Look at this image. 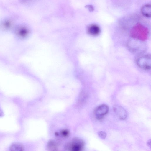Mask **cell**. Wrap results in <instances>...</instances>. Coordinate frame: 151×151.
<instances>
[{
  "mask_svg": "<svg viewBox=\"0 0 151 151\" xmlns=\"http://www.w3.org/2000/svg\"><path fill=\"white\" fill-rule=\"evenodd\" d=\"M109 111L108 106L105 104L101 105L95 109L94 114L96 118L98 120L102 119Z\"/></svg>",
  "mask_w": 151,
  "mask_h": 151,
  "instance_id": "5b68a950",
  "label": "cell"
},
{
  "mask_svg": "<svg viewBox=\"0 0 151 151\" xmlns=\"http://www.w3.org/2000/svg\"><path fill=\"white\" fill-rule=\"evenodd\" d=\"M113 110L116 115L120 119L125 120L127 117V113L125 109L122 106L115 105L113 107Z\"/></svg>",
  "mask_w": 151,
  "mask_h": 151,
  "instance_id": "8992f818",
  "label": "cell"
},
{
  "mask_svg": "<svg viewBox=\"0 0 151 151\" xmlns=\"http://www.w3.org/2000/svg\"><path fill=\"white\" fill-rule=\"evenodd\" d=\"M127 47L129 50L136 53L143 52L146 49V45L143 40L132 37L127 42Z\"/></svg>",
  "mask_w": 151,
  "mask_h": 151,
  "instance_id": "6da1fadb",
  "label": "cell"
},
{
  "mask_svg": "<svg viewBox=\"0 0 151 151\" xmlns=\"http://www.w3.org/2000/svg\"><path fill=\"white\" fill-rule=\"evenodd\" d=\"M22 0L23 1H29V0Z\"/></svg>",
  "mask_w": 151,
  "mask_h": 151,
  "instance_id": "ac0fdd59",
  "label": "cell"
},
{
  "mask_svg": "<svg viewBox=\"0 0 151 151\" xmlns=\"http://www.w3.org/2000/svg\"><path fill=\"white\" fill-rule=\"evenodd\" d=\"M98 135L101 139H104L106 137V133L103 131H100L98 133Z\"/></svg>",
  "mask_w": 151,
  "mask_h": 151,
  "instance_id": "5bb4252c",
  "label": "cell"
},
{
  "mask_svg": "<svg viewBox=\"0 0 151 151\" xmlns=\"http://www.w3.org/2000/svg\"><path fill=\"white\" fill-rule=\"evenodd\" d=\"M47 148L49 150H56L58 149L57 143L53 140H50L47 143Z\"/></svg>",
  "mask_w": 151,
  "mask_h": 151,
  "instance_id": "8fae6325",
  "label": "cell"
},
{
  "mask_svg": "<svg viewBox=\"0 0 151 151\" xmlns=\"http://www.w3.org/2000/svg\"><path fill=\"white\" fill-rule=\"evenodd\" d=\"M151 6L150 4H147L142 6L141 12L144 16L147 17H151Z\"/></svg>",
  "mask_w": 151,
  "mask_h": 151,
  "instance_id": "9c48e42d",
  "label": "cell"
},
{
  "mask_svg": "<svg viewBox=\"0 0 151 151\" xmlns=\"http://www.w3.org/2000/svg\"><path fill=\"white\" fill-rule=\"evenodd\" d=\"M12 24V20L7 19L5 20L3 22L2 26V28L4 29L8 30L11 27Z\"/></svg>",
  "mask_w": 151,
  "mask_h": 151,
  "instance_id": "7c38bea8",
  "label": "cell"
},
{
  "mask_svg": "<svg viewBox=\"0 0 151 151\" xmlns=\"http://www.w3.org/2000/svg\"><path fill=\"white\" fill-rule=\"evenodd\" d=\"M24 148L23 145L19 143H16L12 144L10 147L9 150L11 151H22Z\"/></svg>",
  "mask_w": 151,
  "mask_h": 151,
  "instance_id": "30bf717a",
  "label": "cell"
},
{
  "mask_svg": "<svg viewBox=\"0 0 151 151\" xmlns=\"http://www.w3.org/2000/svg\"><path fill=\"white\" fill-rule=\"evenodd\" d=\"M100 29L99 26L95 24L89 25L87 28V31L90 35L93 36H96L100 32Z\"/></svg>",
  "mask_w": 151,
  "mask_h": 151,
  "instance_id": "52a82bcc",
  "label": "cell"
},
{
  "mask_svg": "<svg viewBox=\"0 0 151 151\" xmlns=\"http://www.w3.org/2000/svg\"><path fill=\"white\" fill-rule=\"evenodd\" d=\"M87 8L91 11H92L94 10L93 7L91 5L87 6Z\"/></svg>",
  "mask_w": 151,
  "mask_h": 151,
  "instance_id": "9a60e30c",
  "label": "cell"
},
{
  "mask_svg": "<svg viewBox=\"0 0 151 151\" xmlns=\"http://www.w3.org/2000/svg\"><path fill=\"white\" fill-rule=\"evenodd\" d=\"M137 63L140 67L145 70L151 68V56L149 54L143 55L137 60Z\"/></svg>",
  "mask_w": 151,
  "mask_h": 151,
  "instance_id": "277c9868",
  "label": "cell"
},
{
  "mask_svg": "<svg viewBox=\"0 0 151 151\" xmlns=\"http://www.w3.org/2000/svg\"><path fill=\"white\" fill-rule=\"evenodd\" d=\"M147 144L148 145V146H150V139L148 140L147 142Z\"/></svg>",
  "mask_w": 151,
  "mask_h": 151,
  "instance_id": "2e32d148",
  "label": "cell"
},
{
  "mask_svg": "<svg viewBox=\"0 0 151 151\" xmlns=\"http://www.w3.org/2000/svg\"><path fill=\"white\" fill-rule=\"evenodd\" d=\"M3 114V113L1 110L0 109V116H2Z\"/></svg>",
  "mask_w": 151,
  "mask_h": 151,
  "instance_id": "e0dca14e",
  "label": "cell"
},
{
  "mask_svg": "<svg viewBox=\"0 0 151 151\" xmlns=\"http://www.w3.org/2000/svg\"><path fill=\"white\" fill-rule=\"evenodd\" d=\"M148 33L147 29L140 23L135 25L131 31L132 37L143 41L147 38Z\"/></svg>",
  "mask_w": 151,
  "mask_h": 151,
  "instance_id": "7a4b0ae2",
  "label": "cell"
},
{
  "mask_svg": "<svg viewBox=\"0 0 151 151\" xmlns=\"http://www.w3.org/2000/svg\"><path fill=\"white\" fill-rule=\"evenodd\" d=\"M84 146L83 141L81 139L76 138L72 139L65 145L66 150L70 151H81L83 150Z\"/></svg>",
  "mask_w": 151,
  "mask_h": 151,
  "instance_id": "3957f363",
  "label": "cell"
},
{
  "mask_svg": "<svg viewBox=\"0 0 151 151\" xmlns=\"http://www.w3.org/2000/svg\"><path fill=\"white\" fill-rule=\"evenodd\" d=\"M60 134L64 137H66L69 134V132L67 129H63L60 132Z\"/></svg>",
  "mask_w": 151,
  "mask_h": 151,
  "instance_id": "4fadbf2b",
  "label": "cell"
},
{
  "mask_svg": "<svg viewBox=\"0 0 151 151\" xmlns=\"http://www.w3.org/2000/svg\"><path fill=\"white\" fill-rule=\"evenodd\" d=\"M16 32V34L19 37L23 38L27 36L29 32L28 29L26 27L21 26L17 29Z\"/></svg>",
  "mask_w": 151,
  "mask_h": 151,
  "instance_id": "ba28073f",
  "label": "cell"
}]
</instances>
